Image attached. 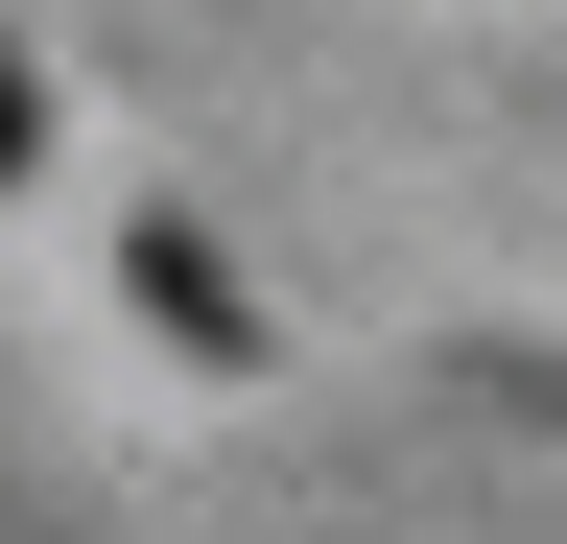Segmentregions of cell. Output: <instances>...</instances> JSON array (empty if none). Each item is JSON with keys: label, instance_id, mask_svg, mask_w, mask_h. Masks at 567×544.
<instances>
[{"label": "cell", "instance_id": "obj_1", "mask_svg": "<svg viewBox=\"0 0 567 544\" xmlns=\"http://www.w3.org/2000/svg\"><path fill=\"white\" fill-rule=\"evenodd\" d=\"M0 166H24V72H0Z\"/></svg>", "mask_w": 567, "mask_h": 544}]
</instances>
